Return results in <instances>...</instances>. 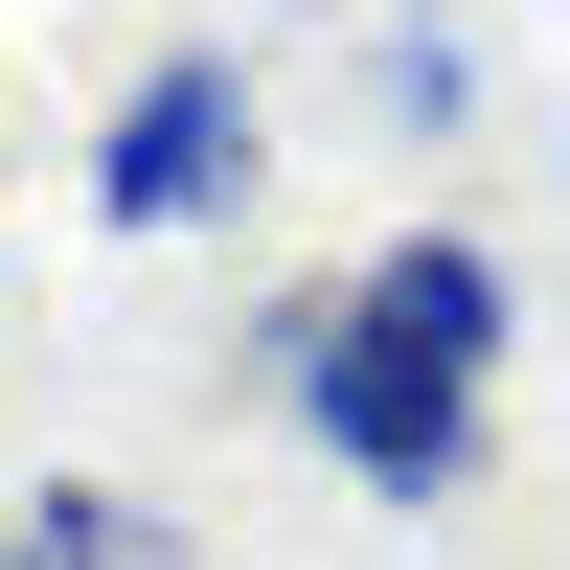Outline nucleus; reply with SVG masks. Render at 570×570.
<instances>
[{
    "label": "nucleus",
    "mask_w": 570,
    "mask_h": 570,
    "mask_svg": "<svg viewBox=\"0 0 570 570\" xmlns=\"http://www.w3.org/2000/svg\"><path fill=\"white\" fill-rule=\"evenodd\" d=\"M297 411L343 434V480H389V502H434V480H480V389H456V365H411L389 320H343V297L297 320Z\"/></svg>",
    "instance_id": "1"
},
{
    "label": "nucleus",
    "mask_w": 570,
    "mask_h": 570,
    "mask_svg": "<svg viewBox=\"0 0 570 570\" xmlns=\"http://www.w3.org/2000/svg\"><path fill=\"white\" fill-rule=\"evenodd\" d=\"M343 320H389V343H411V365H456V389L502 365V274L456 252V228H411L389 274H343Z\"/></svg>",
    "instance_id": "3"
},
{
    "label": "nucleus",
    "mask_w": 570,
    "mask_h": 570,
    "mask_svg": "<svg viewBox=\"0 0 570 570\" xmlns=\"http://www.w3.org/2000/svg\"><path fill=\"white\" fill-rule=\"evenodd\" d=\"M91 183H115V228H206L228 183H252V91H228V69H160V91L115 115V160H91Z\"/></svg>",
    "instance_id": "2"
}]
</instances>
